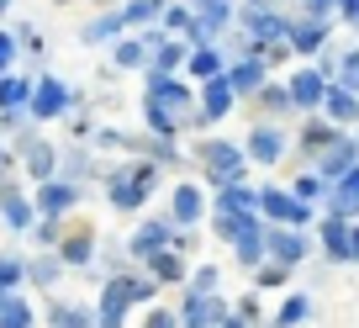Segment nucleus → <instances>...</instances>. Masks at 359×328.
I'll return each mask as SVG.
<instances>
[{
    "label": "nucleus",
    "instance_id": "f257e3e1",
    "mask_svg": "<svg viewBox=\"0 0 359 328\" xmlns=\"http://www.w3.org/2000/svg\"><path fill=\"white\" fill-rule=\"evenodd\" d=\"M191 117H196V101L180 79H169V74L148 79V127H154V133L169 138V133H180V127H191Z\"/></svg>",
    "mask_w": 359,
    "mask_h": 328
},
{
    "label": "nucleus",
    "instance_id": "f03ea898",
    "mask_svg": "<svg viewBox=\"0 0 359 328\" xmlns=\"http://www.w3.org/2000/svg\"><path fill=\"white\" fill-rule=\"evenodd\" d=\"M201 164H206V175H212L217 185H238L243 170H248V148L222 143V138H206L201 143Z\"/></svg>",
    "mask_w": 359,
    "mask_h": 328
},
{
    "label": "nucleus",
    "instance_id": "7ed1b4c3",
    "mask_svg": "<svg viewBox=\"0 0 359 328\" xmlns=\"http://www.w3.org/2000/svg\"><path fill=\"white\" fill-rule=\"evenodd\" d=\"M148 296H154V281H127V275H116V281L106 286V296H101V328H122L127 307L148 302Z\"/></svg>",
    "mask_w": 359,
    "mask_h": 328
},
{
    "label": "nucleus",
    "instance_id": "20e7f679",
    "mask_svg": "<svg viewBox=\"0 0 359 328\" xmlns=\"http://www.w3.org/2000/svg\"><path fill=\"white\" fill-rule=\"evenodd\" d=\"M154 185H158V164H148V159H143V164H133L127 175H116V181H111V202L122 206V212H133V206L148 202Z\"/></svg>",
    "mask_w": 359,
    "mask_h": 328
},
{
    "label": "nucleus",
    "instance_id": "39448f33",
    "mask_svg": "<svg viewBox=\"0 0 359 328\" xmlns=\"http://www.w3.org/2000/svg\"><path fill=\"white\" fill-rule=\"evenodd\" d=\"M259 212H269L275 223H306L312 206H306L296 191H285V185H269V191H259Z\"/></svg>",
    "mask_w": 359,
    "mask_h": 328
},
{
    "label": "nucleus",
    "instance_id": "423d86ee",
    "mask_svg": "<svg viewBox=\"0 0 359 328\" xmlns=\"http://www.w3.org/2000/svg\"><path fill=\"white\" fill-rule=\"evenodd\" d=\"M180 323H185V328H222L227 323V307L217 302L212 291H191V302H185Z\"/></svg>",
    "mask_w": 359,
    "mask_h": 328
},
{
    "label": "nucleus",
    "instance_id": "0eeeda50",
    "mask_svg": "<svg viewBox=\"0 0 359 328\" xmlns=\"http://www.w3.org/2000/svg\"><path fill=\"white\" fill-rule=\"evenodd\" d=\"M359 164V143H348L344 133L333 138V143L323 148V159H317V175H323V181H338V175H348Z\"/></svg>",
    "mask_w": 359,
    "mask_h": 328
},
{
    "label": "nucleus",
    "instance_id": "6e6552de",
    "mask_svg": "<svg viewBox=\"0 0 359 328\" xmlns=\"http://www.w3.org/2000/svg\"><path fill=\"white\" fill-rule=\"evenodd\" d=\"M323 112H327V122H338V127L359 122V91H348L344 79H333L327 96H323Z\"/></svg>",
    "mask_w": 359,
    "mask_h": 328
},
{
    "label": "nucleus",
    "instance_id": "1a4fd4ad",
    "mask_svg": "<svg viewBox=\"0 0 359 328\" xmlns=\"http://www.w3.org/2000/svg\"><path fill=\"white\" fill-rule=\"evenodd\" d=\"M323 96H327V79L317 74V69H296L291 74V106L312 112V106H323Z\"/></svg>",
    "mask_w": 359,
    "mask_h": 328
},
{
    "label": "nucleus",
    "instance_id": "9d476101",
    "mask_svg": "<svg viewBox=\"0 0 359 328\" xmlns=\"http://www.w3.org/2000/svg\"><path fill=\"white\" fill-rule=\"evenodd\" d=\"M348 233H354L348 212H333V217L323 223V249H327V260H354V249H348Z\"/></svg>",
    "mask_w": 359,
    "mask_h": 328
},
{
    "label": "nucleus",
    "instance_id": "9b49d317",
    "mask_svg": "<svg viewBox=\"0 0 359 328\" xmlns=\"http://www.w3.org/2000/svg\"><path fill=\"white\" fill-rule=\"evenodd\" d=\"M280 154H285V138L275 127H254L248 133V159L254 164H280Z\"/></svg>",
    "mask_w": 359,
    "mask_h": 328
},
{
    "label": "nucleus",
    "instance_id": "f8f14e48",
    "mask_svg": "<svg viewBox=\"0 0 359 328\" xmlns=\"http://www.w3.org/2000/svg\"><path fill=\"white\" fill-rule=\"evenodd\" d=\"M264 58H243V64H233V69H227V85H233V91L238 96H259V91H264Z\"/></svg>",
    "mask_w": 359,
    "mask_h": 328
},
{
    "label": "nucleus",
    "instance_id": "ddd939ff",
    "mask_svg": "<svg viewBox=\"0 0 359 328\" xmlns=\"http://www.w3.org/2000/svg\"><path fill=\"white\" fill-rule=\"evenodd\" d=\"M233 85H227V74H217V79H206V96H201V112H206V122H217V117H227L233 112Z\"/></svg>",
    "mask_w": 359,
    "mask_h": 328
},
{
    "label": "nucleus",
    "instance_id": "4468645a",
    "mask_svg": "<svg viewBox=\"0 0 359 328\" xmlns=\"http://www.w3.org/2000/svg\"><path fill=\"white\" fill-rule=\"evenodd\" d=\"M169 244H175V228H169V223H143V228H137V238H133V254H137V260H148V254L169 249Z\"/></svg>",
    "mask_w": 359,
    "mask_h": 328
},
{
    "label": "nucleus",
    "instance_id": "2eb2a0df",
    "mask_svg": "<svg viewBox=\"0 0 359 328\" xmlns=\"http://www.w3.org/2000/svg\"><path fill=\"white\" fill-rule=\"evenodd\" d=\"M264 244H269V254L280 265H296L306 254V238L302 233H291V228H275V233H264Z\"/></svg>",
    "mask_w": 359,
    "mask_h": 328
},
{
    "label": "nucleus",
    "instance_id": "dca6fc26",
    "mask_svg": "<svg viewBox=\"0 0 359 328\" xmlns=\"http://www.w3.org/2000/svg\"><path fill=\"white\" fill-rule=\"evenodd\" d=\"M217 212H238V217H254V212H259V191H248L243 181H238V185H222V196H217Z\"/></svg>",
    "mask_w": 359,
    "mask_h": 328
},
{
    "label": "nucleus",
    "instance_id": "f3484780",
    "mask_svg": "<svg viewBox=\"0 0 359 328\" xmlns=\"http://www.w3.org/2000/svg\"><path fill=\"white\" fill-rule=\"evenodd\" d=\"M69 106V91L58 85V79H37V96H32V112L37 117H58Z\"/></svg>",
    "mask_w": 359,
    "mask_h": 328
},
{
    "label": "nucleus",
    "instance_id": "a211bd4d",
    "mask_svg": "<svg viewBox=\"0 0 359 328\" xmlns=\"http://www.w3.org/2000/svg\"><path fill=\"white\" fill-rule=\"evenodd\" d=\"M201 212H206L201 185H180V191H175V206H169V217H175V223H196Z\"/></svg>",
    "mask_w": 359,
    "mask_h": 328
},
{
    "label": "nucleus",
    "instance_id": "6ab92c4d",
    "mask_svg": "<svg viewBox=\"0 0 359 328\" xmlns=\"http://www.w3.org/2000/svg\"><path fill=\"white\" fill-rule=\"evenodd\" d=\"M327 202H333V212H359V164L333 181V196H327Z\"/></svg>",
    "mask_w": 359,
    "mask_h": 328
},
{
    "label": "nucleus",
    "instance_id": "aec40b11",
    "mask_svg": "<svg viewBox=\"0 0 359 328\" xmlns=\"http://www.w3.org/2000/svg\"><path fill=\"white\" fill-rule=\"evenodd\" d=\"M264 249H269V244H264V228H259V223H248L243 233L233 238V254H238L243 265H259V254H264Z\"/></svg>",
    "mask_w": 359,
    "mask_h": 328
},
{
    "label": "nucleus",
    "instance_id": "412c9836",
    "mask_svg": "<svg viewBox=\"0 0 359 328\" xmlns=\"http://www.w3.org/2000/svg\"><path fill=\"white\" fill-rule=\"evenodd\" d=\"M323 16H312V22H302V27H291V48L296 53H323Z\"/></svg>",
    "mask_w": 359,
    "mask_h": 328
},
{
    "label": "nucleus",
    "instance_id": "4be33fe9",
    "mask_svg": "<svg viewBox=\"0 0 359 328\" xmlns=\"http://www.w3.org/2000/svg\"><path fill=\"white\" fill-rule=\"evenodd\" d=\"M196 22H201V32H196V37L206 43V37H217V32H222L227 6H222V0H201V6H196Z\"/></svg>",
    "mask_w": 359,
    "mask_h": 328
},
{
    "label": "nucleus",
    "instance_id": "5701e85b",
    "mask_svg": "<svg viewBox=\"0 0 359 328\" xmlns=\"http://www.w3.org/2000/svg\"><path fill=\"white\" fill-rule=\"evenodd\" d=\"M148 43H154V74H169L175 64H185V58H191L180 43H164V37H148Z\"/></svg>",
    "mask_w": 359,
    "mask_h": 328
},
{
    "label": "nucleus",
    "instance_id": "b1692460",
    "mask_svg": "<svg viewBox=\"0 0 359 328\" xmlns=\"http://www.w3.org/2000/svg\"><path fill=\"white\" fill-rule=\"evenodd\" d=\"M185 64H191V74H196V79H217V74H227V69H222V53H217V48H196Z\"/></svg>",
    "mask_w": 359,
    "mask_h": 328
},
{
    "label": "nucleus",
    "instance_id": "393cba45",
    "mask_svg": "<svg viewBox=\"0 0 359 328\" xmlns=\"http://www.w3.org/2000/svg\"><path fill=\"white\" fill-rule=\"evenodd\" d=\"M37 206H43L48 217L69 212V206H74V185H43V196H37Z\"/></svg>",
    "mask_w": 359,
    "mask_h": 328
},
{
    "label": "nucleus",
    "instance_id": "a878e982",
    "mask_svg": "<svg viewBox=\"0 0 359 328\" xmlns=\"http://www.w3.org/2000/svg\"><path fill=\"white\" fill-rule=\"evenodd\" d=\"M148 265H154V275H158V281H180V275H185V260H180L175 249H158V254H148Z\"/></svg>",
    "mask_w": 359,
    "mask_h": 328
},
{
    "label": "nucleus",
    "instance_id": "bb28decb",
    "mask_svg": "<svg viewBox=\"0 0 359 328\" xmlns=\"http://www.w3.org/2000/svg\"><path fill=\"white\" fill-rule=\"evenodd\" d=\"M90 260V228H74L64 238V265H85Z\"/></svg>",
    "mask_w": 359,
    "mask_h": 328
},
{
    "label": "nucleus",
    "instance_id": "cd10ccee",
    "mask_svg": "<svg viewBox=\"0 0 359 328\" xmlns=\"http://www.w3.org/2000/svg\"><path fill=\"white\" fill-rule=\"evenodd\" d=\"M27 170H32L37 181H48V175H53V148L48 143H27Z\"/></svg>",
    "mask_w": 359,
    "mask_h": 328
},
{
    "label": "nucleus",
    "instance_id": "c85d7f7f",
    "mask_svg": "<svg viewBox=\"0 0 359 328\" xmlns=\"http://www.w3.org/2000/svg\"><path fill=\"white\" fill-rule=\"evenodd\" d=\"M27 96H32V85H27V79H6V85H0V106H6V112H16V106H27Z\"/></svg>",
    "mask_w": 359,
    "mask_h": 328
},
{
    "label": "nucleus",
    "instance_id": "c756f323",
    "mask_svg": "<svg viewBox=\"0 0 359 328\" xmlns=\"http://www.w3.org/2000/svg\"><path fill=\"white\" fill-rule=\"evenodd\" d=\"M158 11H164V0H133V6H122V27L148 22V16H158Z\"/></svg>",
    "mask_w": 359,
    "mask_h": 328
},
{
    "label": "nucleus",
    "instance_id": "7c9ffc66",
    "mask_svg": "<svg viewBox=\"0 0 359 328\" xmlns=\"http://www.w3.org/2000/svg\"><path fill=\"white\" fill-rule=\"evenodd\" d=\"M0 328H32L27 302H0Z\"/></svg>",
    "mask_w": 359,
    "mask_h": 328
},
{
    "label": "nucleus",
    "instance_id": "2f4dec72",
    "mask_svg": "<svg viewBox=\"0 0 359 328\" xmlns=\"http://www.w3.org/2000/svg\"><path fill=\"white\" fill-rule=\"evenodd\" d=\"M333 138H338V122H312V127H306V138H302V143H306V148H327Z\"/></svg>",
    "mask_w": 359,
    "mask_h": 328
},
{
    "label": "nucleus",
    "instance_id": "473e14b6",
    "mask_svg": "<svg viewBox=\"0 0 359 328\" xmlns=\"http://www.w3.org/2000/svg\"><path fill=\"white\" fill-rule=\"evenodd\" d=\"M306 317V296H291V302L280 307V317H275V328H296Z\"/></svg>",
    "mask_w": 359,
    "mask_h": 328
},
{
    "label": "nucleus",
    "instance_id": "72a5a7b5",
    "mask_svg": "<svg viewBox=\"0 0 359 328\" xmlns=\"http://www.w3.org/2000/svg\"><path fill=\"white\" fill-rule=\"evenodd\" d=\"M6 223H11V228H27V223H32V206H27L22 196H6Z\"/></svg>",
    "mask_w": 359,
    "mask_h": 328
},
{
    "label": "nucleus",
    "instance_id": "f704fd0d",
    "mask_svg": "<svg viewBox=\"0 0 359 328\" xmlns=\"http://www.w3.org/2000/svg\"><path fill=\"white\" fill-rule=\"evenodd\" d=\"M338 79H344L348 91H359V48H354L348 58H338Z\"/></svg>",
    "mask_w": 359,
    "mask_h": 328
},
{
    "label": "nucleus",
    "instance_id": "c9c22d12",
    "mask_svg": "<svg viewBox=\"0 0 359 328\" xmlns=\"http://www.w3.org/2000/svg\"><path fill=\"white\" fill-rule=\"evenodd\" d=\"M291 191L302 196V202H317V196H323V175H302V181H296Z\"/></svg>",
    "mask_w": 359,
    "mask_h": 328
},
{
    "label": "nucleus",
    "instance_id": "e433bc0d",
    "mask_svg": "<svg viewBox=\"0 0 359 328\" xmlns=\"http://www.w3.org/2000/svg\"><path fill=\"white\" fill-rule=\"evenodd\" d=\"M222 328H254V302H243L238 313H227V323Z\"/></svg>",
    "mask_w": 359,
    "mask_h": 328
},
{
    "label": "nucleus",
    "instance_id": "4c0bfd02",
    "mask_svg": "<svg viewBox=\"0 0 359 328\" xmlns=\"http://www.w3.org/2000/svg\"><path fill=\"white\" fill-rule=\"evenodd\" d=\"M16 281H22V265H16V260H0V291H11Z\"/></svg>",
    "mask_w": 359,
    "mask_h": 328
},
{
    "label": "nucleus",
    "instance_id": "58836bf2",
    "mask_svg": "<svg viewBox=\"0 0 359 328\" xmlns=\"http://www.w3.org/2000/svg\"><path fill=\"white\" fill-rule=\"evenodd\" d=\"M53 317H58V328H90V323H85V313H69V307H58Z\"/></svg>",
    "mask_w": 359,
    "mask_h": 328
},
{
    "label": "nucleus",
    "instance_id": "ea45409f",
    "mask_svg": "<svg viewBox=\"0 0 359 328\" xmlns=\"http://www.w3.org/2000/svg\"><path fill=\"white\" fill-rule=\"evenodd\" d=\"M285 270H291V265H269V270H259V281H264V286H280Z\"/></svg>",
    "mask_w": 359,
    "mask_h": 328
},
{
    "label": "nucleus",
    "instance_id": "a19ab883",
    "mask_svg": "<svg viewBox=\"0 0 359 328\" xmlns=\"http://www.w3.org/2000/svg\"><path fill=\"white\" fill-rule=\"evenodd\" d=\"M148 328H185V323H180L175 313H154V317H148Z\"/></svg>",
    "mask_w": 359,
    "mask_h": 328
},
{
    "label": "nucleus",
    "instance_id": "79ce46f5",
    "mask_svg": "<svg viewBox=\"0 0 359 328\" xmlns=\"http://www.w3.org/2000/svg\"><path fill=\"white\" fill-rule=\"evenodd\" d=\"M212 286H217V270H212V265H206V270H196V291H212Z\"/></svg>",
    "mask_w": 359,
    "mask_h": 328
},
{
    "label": "nucleus",
    "instance_id": "37998d69",
    "mask_svg": "<svg viewBox=\"0 0 359 328\" xmlns=\"http://www.w3.org/2000/svg\"><path fill=\"white\" fill-rule=\"evenodd\" d=\"M11 53H16V43H11V37H6V32H0V69L11 64Z\"/></svg>",
    "mask_w": 359,
    "mask_h": 328
},
{
    "label": "nucleus",
    "instance_id": "c03bdc74",
    "mask_svg": "<svg viewBox=\"0 0 359 328\" xmlns=\"http://www.w3.org/2000/svg\"><path fill=\"white\" fill-rule=\"evenodd\" d=\"M333 6H338V0H306V11H312V16H327Z\"/></svg>",
    "mask_w": 359,
    "mask_h": 328
},
{
    "label": "nucleus",
    "instance_id": "a18cd8bd",
    "mask_svg": "<svg viewBox=\"0 0 359 328\" xmlns=\"http://www.w3.org/2000/svg\"><path fill=\"white\" fill-rule=\"evenodd\" d=\"M338 11H344L348 22H359V0H338Z\"/></svg>",
    "mask_w": 359,
    "mask_h": 328
},
{
    "label": "nucleus",
    "instance_id": "49530a36",
    "mask_svg": "<svg viewBox=\"0 0 359 328\" xmlns=\"http://www.w3.org/2000/svg\"><path fill=\"white\" fill-rule=\"evenodd\" d=\"M348 249H354V260H359V228H354V233H348Z\"/></svg>",
    "mask_w": 359,
    "mask_h": 328
},
{
    "label": "nucleus",
    "instance_id": "de8ad7c7",
    "mask_svg": "<svg viewBox=\"0 0 359 328\" xmlns=\"http://www.w3.org/2000/svg\"><path fill=\"white\" fill-rule=\"evenodd\" d=\"M6 6H11V0H0V11H6Z\"/></svg>",
    "mask_w": 359,
    "mask_h": 328
},
{
    "label": "nucleus",
    "instance_id": "09e8293b",
    "mask_svg": "<svg viewBox=\"0 0 359 328\" xmlns=\"http://www.w3.org/2000/svg\"><path fill=\"white\" fill-rule=\"evenodd\" d=\"M354 27H359V22H354Z\"/></svg>",
    "mask_w": 359,
    "mask_h": 328
}]
</instances>
